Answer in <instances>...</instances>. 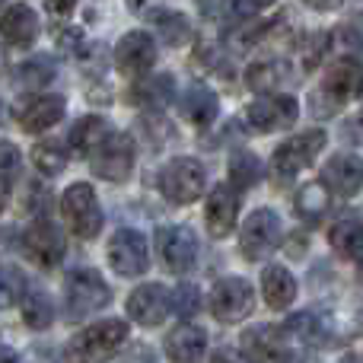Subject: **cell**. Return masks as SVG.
<instances>
[{"label": "cell", "instance_id": "cell-27", "mask_svg": "<svg viewBox=\"0 0 363 363\" xmlns=\"http://www.w3.org/2000/svg\"><path fill=\"white\" fill-rule=\"evenodd\" d=\"M290 80V67L284 61H258L245 70V83L255 93H268V89H281Z\"/></svg>", "mask_w": 363, "mask_h": 363}, {"label": "cell", "instance_id": "cell-23", "mask_svg": "<svg viewBox=\"0 0 363 363\" xmlns=\"http://www.w3.org/2000/svg\"><path fill=\"white\" fill-rule=\"evenodd\" d=\"M328 242H332V249L345 258L360 255L363 252V217L360 213H347V217H341L338 223L328 230Z\"/></svg>", "mask_w": 363, "mask_h": 363}, {"label": "cell", "instance_id": "cell-20", "mask_svg": "<svg viewBox=\"0 0 363 363\" xmlns=\"http://www.w3.org/2000/svg\"><path fill=\"white\" fill-rule=\"evenodd\" d=\"M0 35H4L6 45H13V48H29L38 35L35 10L26 4H13L10 10L0 16Z\"/></svg>", "mask_w": 363, "mask_h": 363}, {"label": "cell", "instance_id": "cell-14", "mask_svg": "<svg viewBox=\"0 0 363 363\" xmlns=\"http://www.w3.org/2000/svg\"><path fill=\"white\" fill-rule=\"evenodd\" d=\"M363 93V64L354 57H341L322 77V96L332 99L335 106H345L354 102Z\"/></svg>", "mask_w": 363, "mask_h": 363}, {"label": "cell", "instance_id": "cell-25", "mask_svg": "<svg viewBox=\"0 0 363 363\" xmlns=\"http://www.w3.org/2000/svg\"><path fill=\"white\" fill-rule=\"evenodd\" d=\"M108 131H112V128H108V121L102 118V115H86V118H80L74 125V131H70V147H74V153H80V157H89V153L108 138Z\"/></svg>", "mask_w": 363, "mask_h": 363}, {"label": "cell", "instance_id": "cell-35", "mask_svg": "<svg viewBox=\"0 0 363 363\" xmlns=\"http://www.w3.org/2000/svg\"><path fill=\"white\" fill-rule=\"evenodd\" d=\"M172 309H176L182 319H191V315H198V309H201L198 287H191V284H182L179 290H172Z\"/></svg>", "mask_w": 363, "mask_h": 363}, {"label": "cell", "instance_id": "cell-15", "mask_svg": "<svg viewBox=\"0 0 363 363\" xmlns=\"http://www.w3.org/2000/svg\"><path fill=\"white\" fill-rule=\"evenodd\" d=\"M169 306H172V300L163 284H144V287H138L128 296V315L134 322H140L144 328H157L166 319Z\"/></svg>", "mask_w": 363, "mask_h": 363}, {"label": "cell", "instance_id": "cell-11", "mask_svg": "<svg viewBox=\"0 0 363 363\" xmlns=\"http://www.w3.org/2000/svg\"><path fill=\"white\" fill-rule=\"evenodd\" d=\"M26 255L32 258L42 268H57L64 262V252H67V242H64V233L57 230V223H51L48 217L38 213L35 223L26 230Z\"/></svg>", "mask_w": 363, "mask_h": 363}, {"label": "cell", "instance_id": "cell-19", "mask_svg": "<svg viewBox=\"0 0 363 363\" xmlns=\"http://www.w3.org/2000/svg\"><path fill=\"white\" fill-rule=\"evenodd\" d=\"M207 351V332L194 322H182L166 338V354L172 363H198L201 354Z\"/></svg>", "mask_w": 363, "mask_h": 363}, {"label": "cell", "instance_id": "cell-33", "mask_svg": "<svg viewBox=\"0 0 363 363\" xmlns=\"http://www.w3.org/2000/svg\"><path fill=\"white\" fill-rule=\"evenodd\" d=\"M23 296H26V274L19 268H0V309L23 303Z\"/></svg>", "mask_w": 363, "mask_h": 363}, {"label": "cell", "instance_id": "cell-12", "mask_svg": "<svg viewBox=\"0 0 363 363\" xmlns=\"http://www.w3.org/2000/svg\"><path fill=\"white\" fill-rule=\"evenodd\" d=\"M108 262L118 277H140L150 268V252L147 239L138 230H118L108 242Z\"/></svg>", "mask_w": 363, "mask_h": 363}, {"label": "cell", "instance_id": "cell-3", "mask_svg": "<svg viewBox=\"0 0 363 363\" xmlns=\"http://www.w3.org/2000/svg\"><path fill=\"white\" fill-rule=\"evenodd\" d=\"M157 182H160V191H163L166 201H172V204H191V201H198L201 191H204L207 172L198 160L176 157L163 166Z\"/></svg>", "mask_w": 363, "mask_h": 363}, {"label": "cell", "instance_id": "cell-18", "mask_svg": "<svg viewBox=\"0 0 363 363\" xmlns=\"http://www.w3.org/2000/svg\"><path fill=\"white\" fill-rule=\"evenodd\" d=\"M67 112V99L64 96H35L32 102H26L19 108V128L29 134H42L48 128H55Z\"/></svg>", "mask_w": 363, "mask_h": 363}, {"label": "cell", "instance_id": "cell-1", "mask_svg": "<svg viewBox=\"0 0 363 363\" xmlns=\"http://www.w3.org/2000/svg\"><path fill=\"white\" fill-rule=\"evenodd\" d=\"M112 303V290L96 268H74L64 281V315L67 322H83Z\"/></svg>", "mask_w": 363, "mask_h": 363}, {"label": "cell", "instance_id": "cell-44", "mask_svg": "<svg viewBox=\"0 0 363 363\" xmlns=\"http://www.w3.org/2000/svg\"><path fill=\"white\" fill-rule=\"evenodd\" d=\"M242 4H249V10H268V6L277 4V0H242Z\"/></svg>", "mask_w": 363, "mask_h": 363}, {"label": "cell", "instance_id": "cell-8", "mask_svg": "<svg viewBox=\"0 0 363 363\" xmlns=\"http://www.w3.org/2000/svg\"><path fill=\"white\" fill-rule=\"evenodd\" d=\"M252 309H255V294H252L249 281H242V277H223V281L213 284L211 313L217 322H223V325L242 322L245 315H252Z\"/></svg>", "mask_w": 363, "mask_h": 363}, {"label": "cell", "instance_id": "cell-40", "mask_svg": "<svg viewBox=\"0 0 363 363\" xmlns=\"http://www.w3.org/2000/svg\"><path fill=\"white\" fill-rule=\"evenodd\" d=\"M211 363H249V360H245L236 347H220V351L211 357Z\"/></svg>", "mask_w": 363, "mask_h": 363}, {"label": "cell", "instance_id": "cell-10", "mask_svg": "<svg viewBox=\"0 0 363 363\" xmlns=\"http://www.w3.org/2000/svg\"><path fill=\"white\" fill-rule=\"evenodd\" d=\"M157 245L166 271H172V274H185L198 262V236L188 226H160Z\"/></svg>", "mask_w": 363, "mask_h": 363}, {"label": "cell", "instance_id": "cell-51", "mask_svg": "<svg viewBox=\"0 0 363 363\" xmlns=\"http://www.w3.org/2000/svg\"><path fill=\"white\" fill-rule=\"evenodd\" d=\"M4 4H6V0H0V6H4Z\"/></svg>", "mask_w": 363, "mask_h": 363}, {"label": "cell", "instance_id": "cell-32", "mask_svg": "<svg viewBox=\"0 0 363 363\" xmlns=\"http://www.w3.org/2000/svg\"><path fill=\"white\" fill-rule=\"evenodd\" d=\"M16 77H19V83H23L26 89H42V86H48V83L55 80V64H51L48 57H32V61L19 64Z\"/></svg>", "mask_w": 363, "mask_h": 363}, {"label": "cell", "instance_id": "cell-28", "mask_svg": "<svg viewBox=\"0 0 363 363\" xmlns=\"http://www.w3.org/2000/svg\"><path fill=\"white\" fill-rule=\"evenodd\" d=\"M150 19H153V26H157V32L163 35V42L172 45V48H179V45H185L188 38H191V23H188L185 13H179V10H153Z\"/></svg>", "mask_w": 363, "mask_h": 363}, {"label": "cell", "instance_id": "cell-48", "mask_svg": "<svg viewBox=\"0 0 363 363\" xmlns=\"http://www.w3.org/2000/svg\"><path fill=\"white\" fill-rule=\"evenodd\" d=\"M341 363H357V357H347V360H341Z\"/></svg>", "mask_w": 363, "mask_h": 363}, {"label": "cell", "instance_id": "cell-47", "mask_svg": "<svg viewBox=\"0 0 363 363\" xmlns=\"http://www.w3.org/2000/svg\"><path fill=\"white\" fill-rule=\"evenodd\" d=\"M354 29H357V32H360V38H363V13L357 16V23H354Z\"/></svg>", "mask_w": 363, "mask_h": 363}, {"label": "cell", "instance_id": "cell-29", "mask_svg": "<svg viewBox=\"0 0 363 363\" xmlns=\"http://www.w3.org/2000/svg\"><path fill=\"white\" fill-rule=\"evenodd\" d=\"M32 166H35L42 176H61L67 169V147L57 144V140H38L32 147Z\"/></svg>", "mask_w": 363, "mask_h": 363}, {"label": "cell", "instance_id": "cell-13", "mask_svg": "<svg viewBox=\"0 0 363 363\" xmlns=\"http://www.w3.org/2000/svg\"><path fill=\"white\" fill-rule=\"evenodd\" d=\"M157 64V42L147 32H128L115 48V67L121 77H144Z\"/></svg>", "mask_w": 363, "mask_h": 363}, {"label": "cell", "instance_id": "cell-5", "mask_svg": "<svg viewBox=\"0 0 363 363\" xmlns=\"http://www.w3.org/2000/svg\"><path fill=\"white\" fill-rule=\"evenodd\" d=\"M325 144H328V138H325V131H319V128L296 134V138L284 140V144L274 150V157H271V169H274L281 179L296 176V172H303L306 166L315 163V157L325 150Z\"/></svg>", "mask_w": 363, "mask_h": 363}, {"label": "cell", "instance_id": "cell-46", "mask_svg": "<svg viewBox=\"0 0 363 363\" xmlns=\"http://www.w3.org/2000/svg\"><path fill=\"white\" fill-rule=\"evenodd\" d=\"M6 198H10V185L0 182V213H4V207H6Z\"/></svg>", "mask_w": 363, "mask_h": 363}, {"label": "cell", "instance_id": "cell-26", "mask_svg": "<svg viewBox=\"0 0 363 363\" xmlns=\"http://www.w3.org/2000/svg\"><path fill=\"white\" fill-rule=\"evenodd\" d=\"M294 204H296V213H300L306 223H319L328 213V207H332V191H328L322 182H309V185H303L300 191H296Z\"/></svg>", "mask_w": 363, "mask_h": 363}, {"label": "cell", "instance_id": "cell-7", "mask_svg": "<svg viewBox=\"0 0 363 363\" xmlns=\"http://www.w3.org/2000/svg\"><path fill=\"white\" fill-rule=\"evenodd\" d=\"M284 239V223L274 211L262 207V211H252L245 217V226H242V255L249 262H262L268 258L271 252L281 245Z\"/></svg>", "mask_w": 363, "mask_h": 363}, {"label": "cell", "instance_id": "cell-34", "mask_svg": "<svg viewBox=\"0 0 363 363\" xmlns=\"http://www.w3.org/2000/svg\"><path fill=\"white\" fill-rule=\"evenodd\" d=\"M271 26L268 23H249V26H239V29H233L230 35H226V45H230L233 51H245L252 48L255 42H262L264 35H268Z\"/></svg>", "mask_w": 363, "mask_h": 363}, {"label": "cell", "instance_id": "cell-42", "mask_svg": "<svg viewBox=\"0 0 363 363\" xmlns=\"http://www.w3.org/2000/svg\"><path fill=\"white\" fill-rule=\"evenodd\" d=\"M306 6H313V10H338L345 0H303Z\"/></svg>", "mask_w": 363, "mask_h": 363}, {"label": "cell", "instance_id": "cell-45", "mask_svg": "<svg viewBox=\"0 0 363 363\" xmlns=\"http://www.w3.org/2000/svg\"><path fill=\"white\" fill-rule=\"evenodd\" d=\"M0 363H19V360H16V354H13L10 347H0Z\"/></svg>", "mask_w": 363, "mask_h": 363}, {"label": "cell", "instance_id": "cell-39", "mask_svg": "<svg viewBox=\"0 0 363 363\" xmlns=\"http://www.w3.org/2000/svg\"><path fill=\"white\" fill-rule=\"evenodd\" d=\"M80 4V0H48V13L51 16H70V13H74V6Z\"/></svg>", "mask_w": 363, "mask_h": 363}, {"label": "cell", "instance_id": "cell-36", "mask_svg": "<svg viewBox=\"0 0 363 363\" xmlns=\"http://www.w3.org/2000/svg\"><path fill=\"white\" fill-rule=\"evenodd\" d=\"M16 176H19V150L10 140H0V182L13 185Z\"/></svg>", "mask_w": 363, "mask_h": 363}, {"label": "cell", "instance_id": "cell-22", "mask_svg": "<svg viewBox=\"0 0 363 363\" xmlns=\"http://www.w3.org/2000/svg\"><path fill=\"white\" fill-rule=\"evenodd\" d=\"M284 328L274 325H255L242 335V347L252 360H277L284 351Z\"/></svg>", "mask_w": 363, "mask_h": 363}, {"label": "cell", "instance_id": "cell-2", "mask_svg": "<svg viewBox=\"0 0 363 363\" xmlns=\"http://www.w3.org/2000/svg\"><path fill=\"white\" fill-rule=\"evenodd\" d=\"M128 341L125 319H102L96 325L83 328L67 345V363H106L118 354V347Z\"/></svg>", "mask_w": 363, "mask_h": 363}, {"label": "cell", "instance_id": "cell-30", "mask_svg": "<svg viewBox=\"0 0 363 363\" xmlns=\"http://www.w3.org/2000/svg\"><path fill=\"white\" fill-rule=\"evenodd\" d=\"M258 179H262V160L255 153L239 150L230 160V185L239 188V191H249V188L258 185Z\"/></svg>", "mask_w": 363, "mask_h": 363}, {"label": "cell", "instance_id": "cell-4", "mask_svg": "<svg viewBox=\"0 0 363 363\" xmlns=\"http://www.w3.org/2000/svg\"><path fill=\"white\" fill-rule=\"evenodd\" d=\"M61 211H64V220H67L70 233H74L77 239L99 236V230H102V207H99L96 191L86 185V182H74V185L64 191Z\"/></svg>", "mask_w": 363, "mask_h": 363}, {"label": "cell", "instance_id": "cell-17", "mask_svg": "<svg viewBox=\"0 0 363 363\" xmlns=\"http://www.w3.org/2000/svg\"><path fill=\"white\" fill-rule=\"evenodd\" d=\"M204 217H207V230L211 236L223 239L233 233L239 217V188L233 185H217L211 194H207V207H204Z\"/></svg>", "mask_w": 363, "mask_h": 363}, {"label": "cell", "instance_id": "cell-6", "mask_svg": "<svg viewBox=\"0 0 363 363\" xmlns=\"http://www.w3.org/2000/svg\"><path fill=\"white\" fill-rule=\"evenodd\" d=\"M86 160H89L93 176H99L106 182H125L134 169V140L128 134L108 131V138Z\"/></svg>", "mask_w": 363, "mask_h": 363}, {"label": "cell", "instance_id": "cell-16", "mask_svg": "<svg viewBox=\"0 0 363 363\" xmlns=\"http://www.w3.org/2000/svg\"><path fill=\"white\" fill-rule=\"evenodd\" d=\"M319 182L332 194L354 198V194L363 188V160L354 157V153H338V157H332L325 166H322V179Z\"/></svg>", "mask_w": 363, "mask_h": 363}, {"label": "cell", "instance_id": "cell-38", "mask_svg": "<svg viewBox=\"0 0 363 363\" xmlns=\"http://www.w3.org/2000/svg\"><path fill=\"white\" fill-rule=\"evenodd\" d=\"M194 4L204 19H223L233 13V0H194Z\"/></svg>", "mask_w": 363, "mask_h": 363}, {"label": "cell", "instance_id": "cell-52", "mask_svg": "<svg viewBox=\"0 0 363 363\" xmlns=\"http://www.w3.org/2000/svg\"><path fill=\"white\" fill-rule=\"evenodd\" d=\"M360 121H363V118H360Z\"/></svg>", "mask_w": 363, "mask_h": 363}, {"label": "cell", "instance_id": "cell-31", "mask_svg": "<svg viewBox=\"0 0 363 363\" xmlns=\"http://www.w3.org/2000/svg\"><path fill=\"white\" fill-rule=\"evenodd\" d=\"M23 319H26V325L35 328V332L51 325L55 306H51V296L45 294V290H29V294L23 296Z\"/></svg>", "mask_w": 363, "mask_h": 363}, {"label": "cell", "instance_id": "cell-43", "mask_svg": "<svg viewBox=\"0 0 363 363\" xmlns=\"http://www.w3.org/2000/svg\"><path fill=\"white\" fill-rule=\"evenodd\" d=\"M294 242H296V245H287V252H290L294 258H300L303 252H306V236H294Z\"/></svg>", "mask_w": 363, "mask_h": 363}, {"label": "cell", "instance_id": "cell-9", "mask_svg": "<svg viewBox=\"0 0 363 363\" xmlns=\"http://www.w3.org/2000/svg\"><path fill=\"white\" fill-rule=\"evenodd\" d=\"M300 118V106H296L294 96L284 93H271V96H258L249 108H245V121H249L255 131H284V128H294Z\"/></svg>", "mask_w": 363, "mask_h": 363}, {"label": "cell", "instance_id": "cell-24", "mask_svg": "<svg viewBox=\"0 0 363 363\" xmlns=\"http://www.w3.org/2000/svg\"><path fill=\"white\" fill-rule=\"evenodd\" d=\"M217 112H220V102L207 86H191L182 96V115H185L191 125H198V128L211 125V121L217 118Z\"/></svg>", "mask_w": 363, "mask_h": 363}, {"label": "cell", "instance_id": "cell-21", "mask_svg": "<svg viewBox=\"0 0 363 363\" xmlns=\"http://www.w3.org/2000/svg\"><path fill=\"white\" fill-rule=\"evenodd\" d=\"M262 294L271 309H287L296 300V281L287 268L281 264H268L262 271Z\"/></svg>", "mask_w": 363, "mask_h": 363}, {"label": "cell", "instance_id": "cell-49", "mask_svg": "<svg viewBox=\"0 0 363 363\" xmlns=\"http://www.w3.org/2000/svg\"><path fill=\"white\" fill-rule=\"evenodd\" d=\"M360 271H363V255H360Z\"/></svg>", "mask_w": 363, "mask_h": 363}, {"label": "cell", "instance_id": "cell-50", "mask_svg": "<svg viewBox=\"0 0 363 363\" xmlns=\"http://www.w3.org/2000/svg\"><path fill=\"white\" fill-rule=\"evenodd\" d=\"M0 115H4V106H0Z\"/></svg>", "mask_w": 363, "mask_h": 363}, {"label": "cell", "instance_id": "cell-41", "mask_svg": "<svg viewBox=\"0 0 363 363\" xmlns=\"http://www.w3.org/2000/svg\"><path fill=\"white\" fill-rule=\"evenodd\" d=\"M61 48L64 51H80L83 48V32L80 29H70L61 35Z\"/></svg>", "mask_w": 363, "mask_h": 363}, {"label": "cell", "instance_id": "cell-37", "mask_svg": "<svg viewBox=\"0 0 363 363\" xmlns=\"http://www.w3.org/2000/svg\"><path fill=\"white\" fill-rule=\"evenodd\" d=\"M140 89H144V93H138V99L144 102V106H150V102H163V99L172 96V77H157V80H150Z\"/></svg>", "mask_w": 363, "mask_h": 363}]
</instances>
